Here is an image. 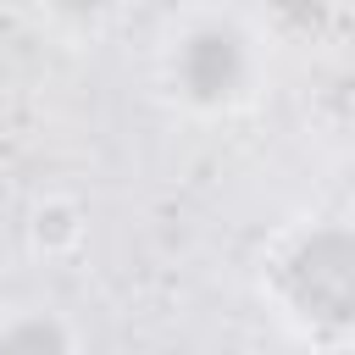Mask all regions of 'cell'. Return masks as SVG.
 I'll list each match as a JSON object with an SVG mask.
<instances>
[{
	"label": "cell",
	"instance_id": "1",
	"mask_svg": "<svg viewBox=\"0 0 355 355\" xmlns=\"http://www.w3.org/2000/svg\"><path fill=\"white\" fill-rule=\"evenodd\" d=\"M150 78L183 122L227 128L272 89V33L239 6H183L155 33Z\"/></svg>",
	"mask_w": 355,
	"mask_h": 355
},
{
	"label": "cell",
	"instance_id": "2",
	"mask_svg": "<svg viewBox=\"0 0 355 355\" xmlns=\"http://www.w3.org/2000/svg\"><path fill=\"white\" fill-rule=\"evenodd\" d=\"M266 316L305 349L338 355L355 344V216L288 222L255 272Z\"/></svg>",
	"mask_w": 355,
	"mask_h": 355
},
{
	"label": "cell",
	"instance_id": "3",
	"mask_svg": "<svg viewBox=\"0 0 355 355\" xmlns=\"http://www.w3.org/2000/svg\"><path fill=\"white\" fill-rule=\"evenodd\" d=\"M0 355H83V327L61 305H11L0 322Z\"/></svg>",
	"mask_w": 355,
	"mask_h": 355
},
{
	"label": "cell",
	"instance_id": "4",
	"mask_svg": "<svg viewBox=\"0 0 355 355\" xmlns=\"http://www.w3.org/2000/svg\"><path fill=\"white\" fill-rule=\"evenodd\" d=\"M22 239L39 261H67L89 244V211L72 194H39L22 216Z\"/></svg>",
	"mask_w": 355,
	"mask_h": 355
}]
</instances>
